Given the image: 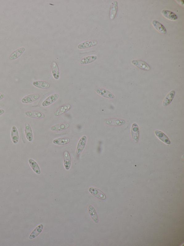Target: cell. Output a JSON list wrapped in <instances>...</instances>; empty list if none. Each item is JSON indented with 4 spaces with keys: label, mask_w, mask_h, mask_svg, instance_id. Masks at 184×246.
Returning <instances> with one entry per match:
<instances>
[{
    "label": "cell",
    "mask_w": 184,
    "mask_h": 246,
    "mask_svg": "<svg viewBox=\"0 0 184 246\" xmlns=\"http://www.w3.org/2000/svg\"><path fill=\"white\" fill-rule=\"evenodd\" d=\"M131 134L132 138L134 142H138L139 140L140 132L139 128L137 124L134 123L132 125Z\"/></svg>",
    "instance_id": "1"
},
{
    "label": "cell",
    "mask_w": 184,
    "mask_h": 246,
    "mask_svg": "<svg viewBox=\"0 0 184 246\" xmlns=\"http://www.w3.org/2000/svg\"><path fill=\"white\" fill-rule=\"evenodd\" d=\"M86 141H87V137L85 136L82 137L80 139L76 149V154L77 155H80L83 151L84 148H85Z\"/></svg>",
    "instance_id": "2"
},
{
    "label": "cell",
    "mask_w": 184,
    "mask_h": 246,
    "mask_svg": "<svg viewBox=\"0 0 184 246\" xmlns=\"http://www.w3.org/2000/svg\"><path fill=\"white\" fill-rule=\"evenodd\" d=\"M96 92L101 96L108 99H114V95L110 91L106 89L102 88H97L95 90Z\"/></svg>",
    "instance_id": "3"
},
{
    "label": "cell",
    "mask_w": 184,
    "mask_h": 246,
    "mask_svg": "<svg viewBox=\"0 0 184 246\" xmlns=\"http://www.w3.org/2000/svg\"><path fill=\"white\" fill-rule=\"evenodd\" d=\"M132 63L135 66L140 69L146 71L150 70V67L148 64L140 60H134L132 62Z\"/></svg>",
    "instance_id": "4"
},
{
    "label": "cell",
    "mask_w": 184,
    "mask_h": 246,
    "mask_svg": "<svg viewBox=\"0 0 184 246\" xmlns=\"http://www.w3.org/2000/svg\"><path fill=\"white\" fill-rule=\"evenodd\" d=\"M25 114L30 118L41 119L44 118L45 114L43 113L37 111H28L25 113Z\"/></svg>",
    "instance_id": "5"
},
{
    "label": "cell",
    "mask_w": 184,
    "mask_h": 246,
    "mask_svg": "<svg viewBox=\"0 0 184 246\" xmlns=\"http://www.w3.org/2000/svg\"><path fill=\"white\" fill-rule=\"evenodd\" d=\"M40 98V95L38 94H33L27 96L21 100L22 103L29 104L33 103Z\"/></svg>",
    "instance_id": "6"
},
{
    "label": "cell",
    "mask_w": 184,
    "mask_h": 246,
    "mask_svg": "<svg viewBox=\"0 0 184 246\" xmlns=\"http://www.w3.org/2000/svg\"><path fill=\"white\" fill-rule=\"evenodd\" d=\"M59 96V95L57 93H54L50 96L43 102L42 104L43 106H47L51 105L57 101Z\"/></svg>",
    "instance_id": "7"
},
{
    "label": "cell",
    "mask_w": 184,
    "mask_h": 246,
    "mask_svg": "<svg viewBox=\"0 0 184 246\" xmlns=\"http://www.w3.org/2000/svg\"><path fill=\"white\" fill-rule=\"evenodd\" d=\"M97 42L95 40H89L85 41L80 43L77 46L79 49H84L90 48L97 45Z\"/></svg>",
    "instance_id": "8"
},
{
    "label": "cell",
    "mask_w": 184,
    "mask_h": 246,
    "mask_svg": "<svg viewBox=\"0 0 184 246\" xmlns=\"http://www.w3.org/2000/svg\"><path fill=\"white\" fill-rule=\"evenodd\" d=\"M89 191L92 195L98 199L101 200H105L106 199V196L104 194L98 189L91 187L89 189Z\"/></svg>",
    "instance_id": "9"
},
{
    "label": "cell",
    "mask_w": 184,
    "mask_h": 246,
    "mask_svg": "<svg viewBox=\"0 0 184 246\" xmlns=\"http://www.w3.org/2000/svg\"><path fill=\"white\" fill-rule=\"evenodd\" d=\"M105 123L107 125L112 126H120L124 125L125 122L122 119H106Z\"/></svg>",
    "instance_id": "10"
},
{
    "label": "cell",
    "mask_w": 184,
    "mask_h": 246,
    "mask_svg": "<svg viewBox=\"0 0 184 246\" xmlns=\"http://www.w3.org/2000/svg\"><path fill=\"white\" fill-rule=\"evenodd\" d=\"M25 49L24 47H22L16 50L10 54L9 59L10 60H14L17 59L22 55L25 51Z\"/></svg>",
    "instance_id": "11"
},
{
    "label": "cell",
    "mask_w": 184,
    "mask_h": 246,
    "mask_svg": "<svg viewBox=\"0 0 184 246\" xmlns=\"http://www.w3.org/2000/svg\"><path fill=\"white\" fill-rule=\"evenodd\" d=\"M69 127L70 125L68 123H61L52 126L51 129L53 131L59 132L66 130Z\"/></svg>",
    "instance_id": "12"
},
{
    "label": "cell",
    "mask_w": 184,
    "mask_h": 246,
    "mask_svg": "<svg viewBox=\"0 0 184 246\" xmlns=\"http://www.w3.org/2000/svg\"><path fill=\"white\" fill-rule=\"evenodd\" d=\"M71 106L70 104H66L60 106L54 113V115L55 116H60L68 111L71 109Z\"/></svg>",
    "instance_id": "13"
},
{
    "label": "cell",
    "mask_w": 184,
    "mask_h": 246,
    "mask_svg": "<svg viewBox=\"0 0 184 246\" xmlns=\"http://www.w3.org/2000/svg\"><path fill=\"white\" fill-rule=\"evenodd\" d=\"M25 132L27 140L32 141L33 140V135L31 126L28 123H26L25 125Z\"/></svg>",
    "instance_id": "14"
},
{
    "label": "cell",
    "mask_w": 184,
    "mask_h": 246,
    "mask_svg": "<svg viewBox=\"0 0 184 246\" xmlns=\"http://www.w3.org/2000/svg\"><path fill=\"white\" fill-rule=\"evenodd\" d=\"M155 134L157 138L163 142L166 143V144H170L171 142L169 139L163 132L159 130H157L155 132Z\"/></svg>",
    "instance_id": "15"
},
{
    "label": "cell",
    "mask_w": 184,
    "mask_h": 246,
    "mask_svg": "<svg viewBox=\"0 0 184 246\" xmlns=\"http://www.w3.org/2000/svg\"><path fill=\"white\" fill-rule=\"evenodd\" d=\"M63 161L66 170H68L71 166V160L70 154L68 151H65L64 152Z\"/></svg>",
    "instance_id": "16"
},
{
    "label": "cell",
    "mask_w": 184,
    "mask_h": 246,
    "mask_svg": "<svg viewBox=\"0 0 184 246\" xmlns=\"http://www.w3.org/2000/svg\"><path fill=\"white\" fill-rule=\"evenodd\" d=\"M43 227L44 226L42 224H41L37 227L30 235L29 239L30 240H32L38 236L42 232Z\"/></svg>",
    "instance_id": "17"
},
{
    "label": "cell",
    "mask_w": 184,
    "mask_h": 246,
    "mask_svg": "<svg viewBox=\"0 0 184 246\" xmlns=\"http://www.w3.org/2000/svg\"><path fill=\"white\" fill-rule=\"evenodd\" d=\"M162 14L163 16L170 20H176L178 19V17L174 12L170 11L164 10L162 11Z\"/></svg>",
    "instance_id": "18"
},
{
    "label": "cell",
    "mask_w": 184,
    "mask_h": 246,
    "mask_svg": "<svg viewBox=\"0 0 184 246\" xmlns=\"http://www.w3.org/2000/svg\"><path fill=\"white\" fill-rule=\"evenodd\" d=\"M12 140L13 143L16 144L18 142L19 139V136L18 130H17L16 126H13L11 130V133Z\"/></svg>",
    "instance_id": "19"
},
{
    "label": "cell",
    "mask_w": 184,
    "mask_h": 246,
    "mask_svg": "<svg viewBox=\"0 0 184 246\" xmlns=\"http://www.w3.org/2000/svg\"><path fill=\"white\" fill-rule=\"evenodd\" d=\"M97 56L95 55H91L86 56L82 58L80 61V63L81 64H87L95 61L97 59Z\"/></svg>",
    "instance_id": "20"
},
{
    "label": "cell",
    "mask_w": 184,
    "mask_h": 246,
    "mask_svg": "<svg viewBox=\"0 0 184 246\" xmlns=\"http://www.w3.org/2000/svg\"><path fill=\"white\" fill-rule=\"evenodd\" d=\"M175 94V91H171L164 99L163 103V106H166L169 105L174 99Z\"/></svg>",
    "instance_id": "21"
},
{
    "label": "cell",
    "mask_w": 184,
    "mask_h": 246,
    "mask_svg": "<svg viewBox=\"0 0 184 246\" xmlns=\"http://www.w3.org/2000/svg\"><path fill=\"white\" fill-rule=\"evenodd\" d=\"M52 73L53 77L55 80H58L60 77V73L59 67L57 63L53 62L51 66Z\"/></svg>",
    "instance_id": "22"
},
{
    "label": "cell",
    "mask_w": 184,
    "mask_h": 246,
    "mask_svg": "<svg viewBox=\"0 0 184 246\" xmlns=\"http://www.w3.org/2000/svg\"><path fill=\"white\" fill-rule=\"evenodd\" d=\"M153 25L158 31L163 34L166 33V30L165 27L159 22L154 20L152 22Z\"/></svg>",
    "instance_id": "23"
},
{
    "label": "cell",
    "mask_w": 184,
    "mask_h": 246,
    "mask_svg": "<svg viewBox=\"0 0 184 246\" xmlns=\"http://www.w3.org/2000/svg\"><path fill=\"white\" fill-rule=\"evenodd\" d=\"M88 210L90 216L93 220L94 221L95 223H98L99 222L98 217L94 207L92 205H90L88 207Z\"/></svg>",
    "instance_id": "24"
},
{
    "label": "cell",
    "mask_w": 184,
    "mask_h": 246,
    "mask_svg": "<svg viewBox=\"0 0 184 246\" xmlns=\"http://www.w3.org/2000/svg\"><path fill=\"white\" fill-rule=\"evenodd\" d=\"M33 85L38 88L47 89L50 87V84L42 80H37L33 82Z\"/></svg>",
    "instance_id": "25"
},
{
    "label": "cell",
    "mask_w": 184,
    "mask_h": 246,
    "mask_svg": "<svg viewBox=\"0 0 184 246\" xmlns=\"http://www.w3.org/2000/svg\"><path fill=\"white\" fill-rule=\"evenodd\" d=\"M118 6L117 2L116 1L112 3L110 10V19H113L116 16Z\"/></svg>",
    "instance_id": "26"
},
{
    "label": "cell",
    "mask_w": 184,
    "mask_h": 246,
    "mask_svg": "<svg viewBox=\"0 0 184 246\" xmlns=\"http://www.w3.org/2000/svg\"><path fill=\"white\" fill-rule=\"evenodd\" d=\"M29 162L30 166L35 172L38 175H40L41 173L40 169L37 163L31 159L29 160Z\"/></svg>",
    "instance_id": "27"
},
{
    "label": "cell",
    "mask_w": 184,
    "mask_h": 246,
    "mask_svg": "<svg viewBox=\"0 0 184 246\" xmlns=\"http://www.w3.org/2000/svg\"><path fill=\"white\" fill-rule=\"evenodd\" d=\"M70 141V139L67 138H62L55 139L53 143L56 145H64L67 144Z\"/></svg>",
    "instance_id": "28"
},
{
    "label": "cell",
    "mask_w": 184,
    "mask_h": 246,
    "mask_svg": "<svg viewBox=\"0 0 184 246\" xmlns=\"http://www.w3.org/2000/svg\"><path fill=\"white\" fill-rule=\"evenodd\" d=\"M5 97V95L3 93H0V101L3 99Z\"/></svg>",
    "instance_id": "29"
},
{
    "label": "cell",
    "mask_w": 184,
    "mask_h": 246,
    "mask_svg": "<svg viewBox=\"0 0 184 246\" xmlns=\"http://www.w3.org/2000/svg\"><path fill=\"white\" fill-rule=\"evenodd\" d=\"M4 112H5V111H4V110L1 109H0V116H1V115L3 114Z\"/></svg>",
    "instance_id": "30"
}]
</instances>
